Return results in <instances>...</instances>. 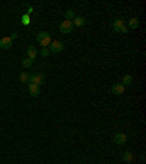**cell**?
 <instances>
[{
  "instance_id": "16",
  "label": "cell",
  "mask_w": 146,
  "mask_h": 164,
  "mask_svg": "<svg viewBox=\"0 0 146 164\" xmlns=\"http://www.w3.org/2000/svg\"><path fill=\"white\" fill-rule=\"evenodd\" d=\"M34 65V60L32 59H24V60H22V67H25V69H29V67H31V66Z\"/></svg>"
},
{
  "instance_id": "2",
  "label": "cell",
  "mask_w": 146,
  "mask_h": 164,
  "mask_svg": "<svg viewBox=\"0 0 146 164\" xmlns=\"http://www.w3.org/2000/svg\"><path fill=\"white\" fill-rule=\"evenodd\" d=\"M113 28L114 31H117V32H121V34H126L127 32V25H126V22L123 21V19H114L113 22Z\"/></svg>"
},
{
  "instance_id": "13",
  "label": "cell",
  "mask_w": 146,
  "mask_h": 164,
  "mask_svg": "<svg viewBox=\"0 0 146 164\" xmlns=\"http://www.w3.org/2000/svg\"><path fill=\"white\" fill-rule=\"evenodd\" d=\"M139 25H140V22H139L138 18H131L129 21V28H131V29H136V28H139Z\"/></svg>"
},
{
  "instance_id": "3",
  "label": "cell",
  "mask_w": 146,
  "mask_h": 164,
  "mask_svg": "<svg viewBox=\"0 0 146 164\" xmlns=\"http://www.w3.org/2000/svg\"><path fill=\"white\" fill-rule=\"evenodd\" d=\"M44 82H45V78H44V75L41 73H34V75H29V79H28V84H34V85H44Z\"/></svg>"
},
{
  "instance_id": "8",
  "label": "cell",
  "mask_w": 146,
  "mask_h": 164,
  "mask_svg": "<svg viewBox=\"0 0 146 164\" xmlns=\"http://www.w3.org/2000/svg\"><path fill=\"white\" fill-rule=\"evenodd\" d=\"M12 43H13V41L10 40V37H3V38H0V49L9 50L12 47Z\"/></svg>"
},
{
  "instance_id": "6",
  "label": "cell",
  "mask_w": 146,
  "mask_h": 164,
  "mask_svg": "<svg viewBox=\"0 0 146 164\" xmlns=\"http://www.w3.org/2000/svg\"><path fill=\"white\" fill-rule=\"evenodd\" d=\"M124 91H126V87L123 85L121 82H117V84H114L111 87V92L114 95H121V94H124Z\"/></svg>"
},
{
  "instance_id": "9",
  "label": "cell",
  "mask_w": 146,
  "mask_h": 164,
  "mask_svg": "<svg viewBox=\"0 0 146 164\" xmlns=\"http://www.w3.org/2000/svg\"><path fill=\"white\" fill-rule=\"evenodd\" d=\"M28 92H29L32 97H38V95H40V92H41V90H40V87H38V85L28 84Z\"/></svg>"
},
{
  "instance_id": "12",
  "label": "cell",
  "mask_w": 146,
  "mask_h": 164,
  "mask_svg": "<svg viewBox=\"0 0 146 164\" xmlns=\"http://www.w3.org/2000/svg\"><path fill=\"white\" fill-rule=\"evenodd\" d=\"M133 152L131 151H126L124 154H123V161H126V163H131L133 161Z\"/></svg>"
},
{
  "instance_id": "21",
  "label": "cell",
  "mask_w": 146,
  "mask_h": 164,
  "mask_svg": "<svg viewBox=\"0 0 146 164\" xmlns=\"http://www.w3.org/2000/svg\"><path fill=\"white\" fill-rule=\"evenodd\" d=\"M32 12H34L32 6H29V8H28V12H26V15H29V16H31V15H32Z\"/></svg>"
},
{
  "instance_id": "7",
  "label": "cell",
  "mask_w": 146,
  "mask_h": 164,
  "mask_svg": "<svg viewBox=\"0 0 146 164\" xmlns=\"http://www.w3.org/2000/svg\"><path fill=\"white\" fill-rule=\"evenodd\" d=\"M114 142H115L117 145H123V144H126V142H127V136H126V133H123V132H117V133H114Z\"/></svg>"
},
{
  "instance_id": "4",
  "label": "cell",
  "mask_w": 146,
  "mask_h": 164,
  "mask_svg": "<svg viewBox=\"0 0 146 164\" xmlns=\"http://www.w3.org/2000/svg\"><path fill=\"white\" fill-rule=\"evenodd\" d=\"M65 49V44L61 43V41H51V44H50V53H60V51H63Z\"/></svg>"
},
{
  "instance_id": "19",
  "label": "cell",
  "mask_w": 146,
  "mask_h": 164,
  "mask_svg": "<svg viewBox=\"0 0 146 164\" xmlns=\"http://www.w3.org/2000/svg\"><path fill=\"white\" fill-rule=\"evenodd\" d=\"M48 54H50V50L47 49V47H44V49L41 50V56H42V57H47Z\"/></svg>"
},
{
  "instance_id": "20",
  "label": "cell",
  "mask_w": 146,
  "mask_h": 164,
  "mask_svg": "<svg viewBox=\"0 0 146 164\" xmlns=\"http://www.w3.org/2000/svg\"><path fill=\"white\" fill-rule=\"evenodd\" d=\"M16 38H18V34L16 32H12V34H10V40H12V41L16 40Z\"/></svg>"
},
{
  "instance_id": "11",
  "label": "cell",
  "mask_w": 146,
  "mask_h": 164,
  "mask_svg": "<svg viewBox=\"0 0 146 164\" xmlns=\"http://www.w3.org/2000/svg\"><path fill=\"white\" fill-rule=\"evenodd\" d=\"M85 22H86V19L82 16H75V19H73V26H78V28H82L83 25H85Z\"/></svg>"
},
{
  "instance_id": "10",
  "label": "cell",
  "mask_w": 146,
  "mask_h": 164,
  "mask_svg": "<svg viewBox=\"0 0 146 164\" xmlns=\"http://www.w3.org/2000/svg\"><path fill=\"white\" fill-rule=\"evenodd\" d=\"M26 57L35 60V57H37V50H35V47H32V46H28L26 47Z\"/></svg>"
},
{
  "instance_id": "17",
  "label": "cell",
  "mask_w": 146,
  "mask_h": 164,
  "mask_svg": "<svg viewBox=\"0 0 146 164\" xmlns=\"http://www.w3.org/2000/svg\"><path fill=\"white\" fill-rule=\"evenodd\" d=\"M28 79H29V73H28V72H21V73H19V81L21 82L28 84Z\"/></svg>"
},
{
  "instance_id": "18",
  "label": "cell",
  "mask_w": 146,
  "mask_h": 164,
  "mask_svg": "<svg viewBox=\"0 0 146 164\" xmlns=\"http://www.w3.org/2000/svg\"><path fill=\"white\" fill-rule=\"evenodd\" d=\"M21 21H22V24H24L25 26H26V25H29V24H31V16L25 13V15H22V18H21Z\"/></svg>"
},
{
  "instance_id": "1",
  "label": "cell",
  "mask_w": 146,
  "mask_h": 164,
  "mask_svg": "<svg viewBox=\"0 0 146 164\" xmlns=\"http://www.w3.org/2000/svg\"><path fill=\"white\" fill-rule=\"evenodd\" d=\"M37 41H38V44H40L42 49L44 47H48L50 44H51V35L48 32H40L37 35Z\"/></svg>"
},
{
  "instance_id": "14",
  "label": "cell",
  "mask_w": 146,
  "mask_h": 164,
  "mask_svg": "<svg viewBox=\"0 0 146 164\" xmlns=\"http://www.w3.org/2000/svg\"><path fill=\"white\" fill-rule=\"evenodd\" d=\"M131 82H133V78L130 76V75H124L121 79V84L124 85V87H129V85H131Z\"/></svg>"
},
{
  "instance_id": "5",
  "label": "cell",
  "mask_w": 146,
  "mask_h": 164,
  "mask_svg": "<svg viewBox=\"0 0 146 164\" xmlns=\"http://www.w3.org/2000/svg\"><path fill=\"white\" fill-rule=\"evenodd\" d=\"M73 31V24L72 21H63L61 24H60V32L61 34H70Z\"/></svg>"
},
{
  "instance_id": "15",
  "label": "cell",
  "mask_w": 146,
  "mask_h": 164,
  "mask_svg": "<svg viewBox=\"0 0 146 164\" xmlns=\"http://www.w3.org/2000/svg\"><path fill=\"white\" fill-rule=\"evenodd\" d=\"M75 16H76V13H75V10H72V9H69V10L65 12L66 21H72V19H75Z\"/></svg>"
}]
</instances>
